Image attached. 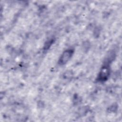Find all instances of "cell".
<instances>
[{
	"label": "cell",
	"instance_id": "6da1fadb",
	"mask_svg": "<svg viewBox=\"0 0 122 122\" xmlns=\"http://www.w3.org/2000/svg\"><path fill=\"white\" fill-rule=\"evenodd\" d=\"M73 53V50L72 49H68L65 51L61 54L59 60V64L60 65H64L71 58Z\"/></svg>",
	"mask_w": 122,
	"mask_h": 122
},
{
	"label": "cell",
	"instance_id": "7a4b0ae2",
	"mask_svg": "<svg viewBox=\"0 0 122 122\" xmlns=\"http://www.w3.org/2000/svg\"><path fill=\"white\" fill-rule=\"evenodd\" d=\"M110 74V70L107 66H104L101 70L99 76L98 80L99 81H103L107 80Z\"/></svg>",
	"mask_w": 122,
	"mask_h": 122
}]
</instances>
